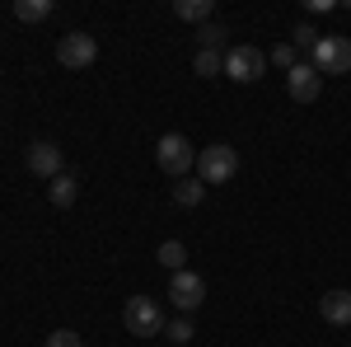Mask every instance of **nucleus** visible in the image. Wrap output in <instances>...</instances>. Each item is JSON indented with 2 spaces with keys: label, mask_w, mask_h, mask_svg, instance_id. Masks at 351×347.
I'll list each match as a JSON object with an SVG mask.
<instances>
[{
  "label": "nucleus",
  "mask_w": 351,
  "mask_h": 347,
  "mask_svg": "<svg viewBox=\"0 0 351 347\" xmlns=\"http://www.w3.org/2000/svg\"><path fill=\"white\" fill-rule=\"evenodd\" d=\"M239 174V150L234 146H225V141H216V146H206L202 155H197V179L202 183H230Z\"/></svg>",
  "instance_id": "obj_1"
},
{
  "label": "nucleus",
  "mask_w": 351,
  "mask_h": 347,
  "mask_svg": "<svg viewBox=\"0 0 351 347\" xmlns=\"http://www.w3.org/2000/svg\"><path fill=\"white\" fill-rule=\"evenodd\" d=\"M155 160H160L164 174L188 179V169H197V150H192V141L183 132H169V136H160V146H155Z\"/></svg>",
  "instance_id": "obj_2"
},
{
  "label": "nucleus",
  "mask_w": 351,
  "mask_h": 347,
  "mask_svg": "<svg viewBox=\"0 0 351 347\" xmlns=\"http://www.w3.org/2000/svg\"><path fill=\"white\" fill-rule=\"evenodd\" d=\"M309 66H314L319 76H351V38H342V33L319 38V47H314V56H309Z\"/></svg>",
  "instance_id": "obj_3"
},
{
  "label": "nucleus",
  "mask_w": 351,
  "mask_h": 347,
  "mask_svg": "<svg viewBox=\"0 0 351 347\" xmlns=\"http://www.w3.org/2000/svg\"><path fill=\"white\" fill-rule=\"evenodd\" d=\"M122 320H127V333L132 338H160L164 333V310L150 295H132L127 310H122Z\"/></svg>",
  "instance_id": "obj_4"
},
{
  "label": "nucleus",
  "mask_w": 351,
  "mask_h": 347,
  "mask_svg": "<svg viewBox=\"0 0 351 347\" xmlns=\"http://www.w3.org/2000/svg\"><path fill=\"white\" fill-rule=\"evenodd\" d=\"M263 71H267V52L263 47H230L225 52V76L230 80H239V85H253V80H263Z\"/></svg>",
  "instance_id": "obj_5"
},
{
  "label": "nucleus",
  "mask_w": 351,
  "mask_h": 347,
  "mask_svg": "<svg viewBox=\"0 0 351 347\" xmlns=\"http://www.w3.org/2000/svg\"><path fill=\"white\" fill-rule=\"evenodd\" d=\"M169 300L178 305V315H192V310H202V300H206V282H202V272H173L169 277Z\"/></svg>",
  "instance_id": "obj_6"
},
{
  "label": "nucleus",
  "mask_w": 351,
  "mask_h": 347,
  "mask_svg": "<svg viewBox=\"0 0 351 347\" xmlns=\"http://www.w3.org/2000/svg\"><path fill=\"white\" fill-rule=\"evenodd\" d=\"M94 56H99V43H94L89 33H66V38L56 43V61H61L66 71H84V66H94Z\"/></svg>",
  "instance_id": "obj_7"
},
{
  "label": "nucleus",
  "mask_w": 351,
  "mask_h": 347,
  "mask_svg": "<svg viewBox=\"0 0 351 347\" xmlns=\"http://www.w3.org/2000/svg\"><path fill=\"white\" fill-rule=\"evenodd\" d=\"M24 164L38 174V179H47V183L66 174V169H61V146H56V141H33V146L24 150Z\"/></svg>",
  "instance_id": "obj_8"
},
{
  "label": "nucleus",
  "mask_w": 351,
  "mask_h": 347,
  "mask_svg": "<svg viewBox=\"0 0 351 347\" xmlns=\"http://www.w3.org/2000/svg\"><path fill=\"white\" fill-rule=\"evenodd\" d=\"M286 89H291V99H295V104H314V99L324 94V76H319L309 61H300L295 71L286 76Z\"/></svg>",
  "instance_id": "obj_9"
},
{
  "label": "nucleus",
  "mask_w": 351,
  "mask_h": 347,
  "mask_svg": "<svg viewBox=\"0 0 351 347\" xmlns=\"http://www.w3.org/2000/svg\"><path fill=\"white\" fill-rule=\"evenodd\" d=\"M319 315H324L328 324H351V291H324Z\"/></svg>",
  "instance_id": "obj_10"
},
{
  "label": "nucleus",
  "mask_w": 351,
  "mask_h": 347,
  "mask_svg": "<svg viewBox=\"0 0 351 347\" xmlns=\"http://www.w3.org/2000/svg\"><path fill=\"white\" fill-rule=\"evenodd\" d=\"M52 0H14V19L19 24H43V19H52Z\"/></svg>",
  "instance_id": "obj_11"
},
{
  "label": "nucleus",
  "mask_w": 351,
  "mask_h": 347,
  "mask_svg": "<svg viewBox=\"0 0 351 347\" xmlns=\"http://www.w3.org/2000/svg\"><path fill=\"white\" fill-rule=\"evenodd\" d=\"M211 10H216V0H178V5H173V14H178V19H188V24H211Z\"/></svg>",
  "instance_id": "obj_12"
},
{
  "label": "nucleus",
  "mask_w": 351,
  "mask_h": 347,
  "mask_svg": "<svg viewBox=\"0 0 351 347\" xmlns=\"http://www.w3.org/2000/svg\"><path fill=\"white\" fill-rule=\"evenodd\" d=\"M47 197H52V207H75V197H80V183H75V174H61V179H52Z\"/></svg>",
  "instance_id": "obj_13"
},
{
  "label": "nucleus",
  "mask_w": 351,
  "mask_h": 347,
  "mask_svg": "<svg viewBox=\"0 0 351 347\" xmlns=\"http://www.w3.org/2000/svg\"><path fill=\"white\" fill-rule=\"evenodd\" d=\"M192 71L206 80V76H225V52H211V47H197L192 56Z\"/></svg>",
  "instance_id": "obj_14"
},
{
  "label": "nucleus",
  "mask_w": 351,
  "mask_h": 347,
  "mask_svg": "<svg viewBox=\"0 0 351 347\" xmlns=\"http://www.w3.org/2000/svg\"><path fill=\"white\" fill-rule=\"evenodd\" d=\"M202 197H206L202 179H178V183H173V202H178V207H202Z\"/></svg>",
  "instance_id": "obj_15"
},
{
  "label": "nucleus",
  "mask_w": 351,
  "mask_h": 347,
  "mask_svg": "<svg viewBox=\"0 0 351 347\" xmlns=\"http://www.w3.org/2000/svg\"><path fill=\"white\" fill-rule=\"evenodd\" d=\"M155 258H160L169 272H183V263H188V249H183L178 240H164L160 249H155Z\"/></svg>",
  "instance_id": "obj_16"
},
{
  "label": "nucleus",
  "mask_w": 351,
  "mask_h": 347,
  "mask_svg": "<svg viewBox=\"0 0 351 347\" xmlns=\"http://www.w3.org/2000/svg\"><path fill=\"white\" fill-rule=\"evenodd\" d=\"M164 338H169L173 347H188V343H192V320H188V315L169 320V324H164Z\"/></svg>",
  "instance_id": "obj_17"
},
{
  "label": "nucleus",
  "mask_w": 351,
  "mask_h": 347,
  "mask_svg": "<svg viewBox=\"0 0 351 347\" xmlns=\"http://www.w3.org/2000/svg\"><path fill=\"white\" fill-rule=\"evenodd\" d=\"M291 47L304 56H314V47H319V33H314V24H295V33H291Z\"/></svg>",
  "instance_id": "obj_18"
},
{
  "label": "nucleus",
  "mask_w": 351,
  "mask_h": 347,
  "mask_svg": "<svg viewBox=\"0 0 351 347\" xmlns=\"http://www.w3.org/2000/svg\"><path fill=\"white\" fill-rule=\"evenodd\" d=\"M295 47H291V43H281V47H271V52H267V61H271V66H276V71H286V76H291V71H295V66H300V61H295Z\"/></svg>",
  "instance_id": "obj_19"
},
{
  "label": "nucleus",
  "mask_w": 351,
  "mask_h": 347,
  "mask_svg": "<svg viewBox=\"0 0 351 347\" xmlns=\"http://www.w3.org/2000/svg\"><path fill=\"white\" fill-rule=\"evenodd\" d=\"M197 38H202V47H211V52H220L230 33H225V28H220L216 19H211V24H202V28H197Z\"/></svg>",
  "instance_id": "obj_20"
},
{
  "label": "nucleus",
  "mask_w": 351,
  "mask_h": 347,
  "mask_svg": "<svg viewBox=\"0 0 351 347\" xmlns=\"http://www.w3.org/2000/svg\"><path fill=\"white\" fill-rule=\"evenodd\" d=\"M47 347H84V343H80V333H75V328H56L52 338H47Z\"/></svg>",
  "instance_id": "obj_21"
}]
</instances>
